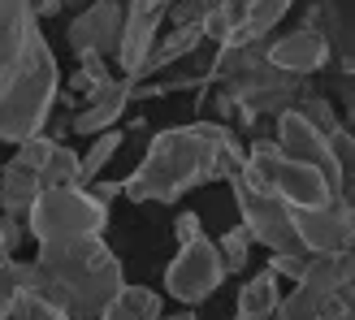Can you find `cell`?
<instances>
[{
	"label": "cell",
	"instance_id": "44dd1931",
	"mask_svg": "<svg viewBox=\"0 0 355 320\" xmlns=\"http://www.w3.org/2000/svg\"><path fill=\"white\" fill-rule=\"evenodd\" d=\"M109 78H113V61L109 57H100V52H78V69H74V78H69V96L87 100Z\"/></svg>",
	"mask_w": 355,
	"mask_h": 320
},
{
	"label": "cell",
	"instance_id": "83f0119b",
	"mask_svg": "<svg viewBox=\"0 0 355 320\" xmlns=\"http://www.w3.org/2000/svg\"><path fill=\"white\" fill-rule=\"evenodd\" d=\"M195 234H204L200 217H195V212H178V217H173V238H178V242H191Z\"/></svg>",
	"mask_w": 355,
	"mask_h": 320
},
{
	"label": "cell",
	"instance_id": "7402d4cb",
	"mask_svg": "<svg viewBox=\"0 0 355 320\" xmlns=\"http://www.w3.org/2000/svg\"><path fill=\"white\" fill-rule=\"evenodd\" d=\"M92 139H96V143L87 148V156H83V186H92L96 177L104 173V165H109V160L121 152V139H126V134L113 126V130H100V134H92Z\"/></svg>",
	"mask_w": 355,
	"mask_h": 320
},
{
	"label": "cell",
	"instance_id": "ffe728a7",
	"mask_svg": "<svg viewBox=\"0 0 355 320\" xmlns=\"http://www.w3.org/2000/svg\"><path fill=\"white\" fill-rule=\"evenodd\" d=\"M40 182L44 186H83V156L74 148L57 143V148L48 152L44 169H40Z\"/></svg>",
	"mask_w": 355,
	"mask_h": 320
},
{
	"label": "cell",
	"instance_id": "d6a6232c",
	"mask_svg": "<svg viewBox=\"0 0 355 320\" xmlns=\"http://www.w3.org/2000/svg\"><path fill=\"white\" fill-rule=\"evenodd\" d=\"M69 5H83V0H61V9H69Z\"/></svg>",
	"mask_w": 355,
	"mask_h": 320
},
{
	"label": "cell",
	"instance_id": "836d02e7",
	"mask_svg": "<svg viewBox=\"0 0 355 320\" xmlns=\"http://www.w3.org/2000/svg\"><path fill=\"white\" fill-rule=\"evenodd\" d=\"M0 320H5V316H0Z\"/></svg>",
	"mask_w": 355,
	"mask_h": 320
},
{
	"label": "cell",
	"instance_id": "4dcf8cb0",
	"mask_svg": "<svg viewBox=\"0 0 355 320\" xmlns=\"http://www.w3.org/2000/svg\"><path fill=\"white\" fill-rule=\"evenodd\" d=\"M13 260V247L5 242V229H0V264H9Z\"/></svg>",
	"mask_w": 355,
	"mask_h": 320
},
{
	"label": "cell",
	"instance_id": "8fae6325",
	"mask_svg": "<svg viewBox=\"0 0 355 320\" xmlns=\"http://www.w3.org/2000/svg\"><path fill=\"white\" fill-rule=\"evenodd\" d=\"M121 26H126V0H92L74 13L65 39L69 48L78 52H100V57H117V44H121Z\"/></svg>",
	"mask_w": 355,
	"mask_h": 320
},
{
	"label": "cell",
	"instance_id": "7c38bea8",
	"mask_svg": "<svg viewBox=\"0 0 355 320\" xmlns=\"http://www.w3.org/2000/svg\"><path fill=\"white\" fill-rule=\"evenodd\" d=\"M169 5L173 0H126V26H121V44H117V57H113V65L121 74L135 78V69L144 65L148 48L156 44V35H161Z\"/></svg>",
	"mask_w": 355,
	"mask_h": 320
},
{
	"label": "cell",
	"instance_id": "d4e9b609",
	"mask_svg": "<svg viewBox=\"0 0 355 320\" xmlns=\"http://www.w3.org/2000/svg\"><path fill=\"white\" fill-rule=\"evenodd\" d=\"M291 109H299V113H304V117H308V121H312V126L321 130V134H334V130L343 126V121L334 117L329 100H321V96H299V104H291Z\"/></svg>",
	"mask_w": 355,
	"mask_h": 320
},
{
	"label": "cell",
	"instance_id": "5b68a950",
	"mask_svg": "<svg viewBox=\"0 0 355 320\" xmlns=\"http://www.w3.org/2000/svg\"><path fill=\"white\" fill-rule=\"evenodd\" d=\"M22 221H26V234L35 242L104 234V225H109V204H100L87 186H44Z\"/></svg>",
	"mask_w": 355,
	"mask_h": 320
},
{
	"label": "cell",
	"instance_id": "9a60e30c",
	"mask_svg": "<svg viewBox=\"0 0 355 320\" xmlns=\"http://www.w3.org/2000/svg\"><path fill=\"white\" fill-rule=\"evenodd\" d=\"M200 44H204V30H200V26H173L169 35H156V44L148 48L144 65L135 69V82H144V78H152V74H161V69L178 65L182 57H191Z\"/></svg>",
	"mask_w": 355,
	"mask_h": 320
},
{
	"label": "cell",
	"instance_id": "ac0fdd59",
	"mask_svg": "<svg viewBox=\"0 0 355 320\" xmlns=\"http://www.w3.org/2000/svg\"><path fill=\"white\" fill-rule=\"evenodd\" d=\"M161 316H165V303H161L156 290H148V286H121L96 320H161Z\"/></svg>",
	"mask_w": 355,
	"mask_h": 320
},
{
	"label": "cell",
	"instance_id": "6da1fadb",
	"mask_svg": "<svg viewBox=\"0 0 355 320\" xmlns=\"http://www.w3.org/2000/svg\"><path fill=\"white\" fill-rule=\"evenodd\" d=\"M57 91V52L48 48L31 0H0V139L22 143L44 130Z\"/></svg>",
	"mask_w": 355,
	"mask_h": 320
},
{
	"label": "cell",
	"instance_id": "f546056e",
	"mask_svg": "<svg viewBox=\"0 0 355 320\" xmlns=\"http://www.w3.org/2000/svg\"><path fill=\"white\" fill-rule=\"evenodd\" d=\"M92 195H96L100 204H113L117 195H121V182H96V190H92Z\"/></svg>",
	"mask_w": 355,
	"mask_h": 320
},
{
	"label": "cell",
	"instance_id": "9c48e42d",
	"mask_svg": "<svg viewBox=\"0 0 355 320\" xmlns=\"http://www.w3.org/2000/svg\"><path fill=\"white\" fill-rule=\"evenodd\" d=\"M273 143H277L282 156L304 160V165L321 169V173L329 177V186L338 190V195H347V169H343V160L334 156L329 134H321L299 109H282V113H277V139H273Z\"/></svg>",
	"mask_w": 355,
	"mask_h": 320
},
{
	"label": "cell",
	"instance_id": "d6986e66",
	"mask_svg": "<svg viewBox=\"0 0 355 320\" xmlns=\"http://www.w3.org/2000/svg\"><path fill=\"white\" fill-rule=\"evenodd\" d=\"M295 0H252V13H247V22H243V35H239V48L243 44H260L264 35H269L282 17L291 13Z\"/></svg>",
	"mask_w": 355,
	"mask_h": 320
},
{
	"label": "cell",
	"instance_id": "484cf974",
	"mask_svg": "<svg viewBox=\"0 0 355 320\" xmlns=\"http://www.w3.org/2000/svg\"><path fill=\"white\" fill-rule=\"evenodd\" d=\"M52 148H57V139H52L48 126H44V130H35L31 139H22V143H17V160H22V165H31V169H44V160H48Z\"/></svg>",
	"mask_w": 355,
	"mask_h": 320
},
{
	"label": "cell",
	"instance_id": "2e32d148",
	"mask_svg": "<svg viewBox=\"0 0 355 320\" xmlns=\"http://www.w3.org/2000/svg\"><path fill=\"white\" fill-rule=\"evenodd\" d=\"M40 190H44L40 169L22 165L17 156L9 160V165H0V208H5V217H17V221H22Z\"/></svg>",
	"mask_w": 355,
	"mask_h": 320
},
{
	"label": "cell",
	"instance_id": "f1b7e54d",
	"mask_svg": "<svg viewBox=\"0 0 355 320\" xmlns=\"http://www.w3.org/2000/svg\"><path fill=\"white\" fill-rule=\"evenodd\" d=\"M31 9H35V17L44 22V17H57V13H61V0H31Z\"/></svg>",
	"mask_w": 355,
	"mask_h": 320
},
{
	"label": "cell",
	"instance_id": "30bf717a",
	"mask_svg": "<svg viewBox=\"0 0 355 320\" xmlns=\"http://www.w3.org/2000/svg\"><path fill=\"white\" fill-rule=\"evenodd\" d=\"M291 221H295V234L308 256L351 251V238H355L351 199H329L321 208H291Z\"/></svg>",
	"mask_w": 355,
	"mask_h": 320
},
{
	"label": "cell",
	"instance_id": "277c9868",
	"mask_svg": "<svg viewBox=\"0 0 355 320\" xmlns=\"http://www.w3.org/2000/svg\"><path fill=\"white\" fill-rule=\"evenodd\" d=\"M252 186L273 190L277 199H286L291 208H321L329 199H347L329 186V177L321 169L304 165V160L282 156L273 139H256L252 148H243V169H239Z\"/></svg>",
	"mask_w": 355,
	"mask_h": 320
},
{
	"label": "cell",
	"instance_id": "1f68e13d",
	"mask_svg": "<svg viewBox=\"0 0 355 320\" xmlns=\"http://www.w3.org/2000/svg\"><path fill=\"white\" fill-rule=\"evenodd\" d=\"M161 320H200L195 312H173V316H161Z\"/></svg>",
	"mask_w": 355,
	"mask_h": 320
},
{
	"label": "cell",
	"instance_id": "8992f818",
	"mask_svg": "<svg viewBox=\"0 0 355 320\" xmlns=\"http://www.w3.org/2000/svg\"><path fill=\"white\" fill-rule=\"evenodd\" d=\"M355 281V260L351 251H329V256H308L295 290L277 299L269 320H321L338 299H351Z\"/></svg>",
	"mask_w": 355,
	"mask_h": 320
},
{
	"label": "cell",
	"instance_id": "4fadbf2b",
	"mask_svg": "<svg viewBox=\"0 0 355 320\" xmlns=\"http://www.w3.org/2000/svg\"><path fill=\"white\" fill-rule=\"evenodd\" d=\"M264 61L273 69H282V74L308 78L329 65V35L316 26H299L291 35H277L273 44H264Z\"/></svg>",
	"mask_w": 355,
	"mask_h": 320
},
{
	"label": "cell",
	"instance_id": "5bb4252c",
	"mask_svg": "<svg viewBox=\"0 0 355 320\" xmlns=\"http://www.w3.org/2000/svg\"><path fill=\"white\" fill-rule=\"evenodd\" d=\"M135 100V78L130 74H113L109 82L100 87V91H92L83 100V109H74V117H69V130L78 134H100V130H113L117 117L126 113V104Z\"/></svg>",
	"mask_w": 355,
	"mask_h": 320
},
{
	"label": "cell",
	"instance_id": "cb8c5ba5",
	"mask_svg": "<svg viewBox=\"0 0 355 320\" xmlns=\"http://www.w3.org/2000/svg\"><path fill=\"white\" fill-rule=\"evenodd\" d=\"M5 320H69L57 303H48L44 294H35V290H17L9 299V312Z\"/></svg>",
	"mask_w": 355,
	"mask_h": 320
},
{
	"label": "cell",
	"instance_id": "52a82bcc",
	"mask_svg": "<svg viewBox=\"0 0 355 320\" xmlns=\"http://www.w3.org/2000/svg\"><path fill=\"white\" fill-rule=\"evenodd\" d=\"M225 182H230V190H234V204H239V217H243L239 225L252 234V242L269 247L273 256H308L304 242H299V234H295V221H291V204L286 199H277L273 190L252 186L239 169L230 173Z\"/></svg>",
	"mask_w": 355,
	"mask_h": 320
},
{
	"label": "cell",
	"instance_id": "ba28073f",
	"mask_svg": "<svg viewBox=\"0 0 355 320\" xmlns=\"http://www.w3.org/2000/svg\"><path fill=\"white\" fill-rule=\"evenodd\" d=\"M221 281H225V269H221L217 242L208 234H195L191 242H178V256L165 269V294L169 299H178L182 308H195V303H204L208 294H217Z\"/></svg>",
	"mask_w": 355,
	"mask_h": 320
},
{
	"label": "cell",
	"instance_id": "4316f807",
	"mask_svg": "<svg viewBox=\"0 0 355 320\" xmlns=\"http://www.w3.org/2000/svg\"><path fill=\"white\" fill-rule=\"evenodd\" d=\"M304 264H308V256H273V260H269V269H273L277 277H291V281H299V273H304Z\"/></svg>",
	"mask_w": 355,
	"mask_h": 320
},
{
	"label": "cell",
	"instance_id": "e0dca14e",
	"mask_svg": "<svg viewBox=\"0 0 355 320\" xmlns=\"http://www.w3.org/2000/svg\"><path fill=\"white\" fill-rule=\"evenodd\" d=\"M277 299H282V277H277L273 269H260L256 277L243 281L234 320H269L273 308H277Z\"/></svg>",
	"mask_w": 355,
	"mask_h": 320
},
{
	"label": "cell",
	"instance_id": "3957f363",
	"mask_svg": "<svg viewBox=\"0 0 355 320\" xmlns=\"http://www.w3.org/2000/svg\"><path fill=\"white\" fill-rule=\"evenodd\" d=\"M22 290L44 294L69 320H96L109 299L126 286V269L100 234L40 242L35 260H13Z\"/></svg>",
	"mask_w": 355,
	"mask_h": 320
},
{
	"label": "cell",
	"instance_id": "7a4b0ae2",
	"mask_svg": "<svg viewBox=\"0 0 355 320\" xmlns=\"http://www.w3.org/2000/svg\"><path fill=\"white\" fill-rule=\"evenodd\" d=\"M234 169H243V143L234 126L191 121L152 139L139 169L121 182V195L130 204H178L208 182H225Z\"/></svg>",
	"mask_w": 355,
	"mask_h": 320
},
{
	"label": "cell",
	"instance_id": "603a6c76",
	"mask_svg": "<svg viewBox=\"0 0 355 320\" xmlns=\"http://www.w3.org/2000/svg\"><path fill=\"white\" fill-rule=\"evenodd\" d=\"M217 256H221V269H225V277L247 273V264H252V234H247L243 225L225 229V234L217 238Z\"/></svg>",
	"mask_w": 355,
	"mask_h": 320
}]
</instances>
